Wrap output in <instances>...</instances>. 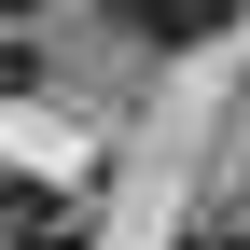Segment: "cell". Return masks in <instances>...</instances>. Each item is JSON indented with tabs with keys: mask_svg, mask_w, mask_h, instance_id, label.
<instances>
[{
	"mask_svg": "<svg viewBox=\"0 0 250 250\" xmlns=\"http://www.w3.org/2000/svg\"><path fill=\"white\" fill-rule=\"evenodd\" d=\"M139 42H208V28H236V0H111Z\"/></svg>",
	"mask_w": 250,
	"mask_h": 250,
	"instance_id": "1",
	"label": "cell"
},
{
	"mask_svg": "<svg viewBox=\"0 0 250 250\" xmlns=\"http://www.w3.org/2000/svg\"><path fill=\"white\" fill-rule=\"evenodd\" d=\"M181 250H250V208H236V223H208V236H181Z\"/></svg>",
	"mask_w": 250,
	"mask_h": 250,
	"instance_id": "2",
	"label": "cell"
},
{
	"mask_svg": "<svg viewBox=\"0 0 250 250\" xmlns=\"http://www.w3.org/2000/svg\"><path fill=\"white\" fill-rule=\"evenodd\" d=\"M14 14H42V0H0V28H14Z\"/></svg>",
	"mask_w": 250,
	"mask_h": 250,
	"instance_id": "3",
	"label": "cell"
}]
</instances>
